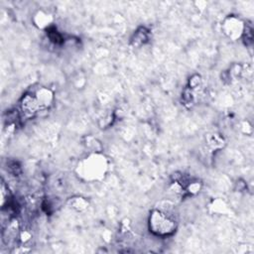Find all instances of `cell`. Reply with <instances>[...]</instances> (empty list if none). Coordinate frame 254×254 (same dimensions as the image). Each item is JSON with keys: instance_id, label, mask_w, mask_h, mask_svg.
Returning <instances> with one entry per match:
<instances>
[{"instance_id": "3", "label": "cell", "mask_w": 254, "mask_h": 254, "mask_svg": "<svg viewBox=\"0 0 254 254\" xmlns=\"http://www.w3.org/2000/svg\"><path fill=\"white\" fill-rule=\"evenodd\" d=\"M245 28L244 22L236 17L235 15H230L228 16L222 25V30L224 34L231 40H237L242 37V34Z\"/></svg>"}, {"instance_id": "4", "label": "cell", "mask_w": 254, "mask_h": 254, "mask_svg": "<svg viewBox=\"0 0 254 254\" xmlns=\"http://www.w3.org/2000/svg\"><path fill=\"white\" fill-rule=\"evenodd\" d=\"M20 108L21 113L24 117L30 118L33 117L35 115H37L40 111H43L42 107L35 96L34 92H28L23 95L21 102H20Z\"/></svg>"}, {"instance_id": "8", "label": "cell", "mask_w": 254, "mask_h": 254, "mask_svg": "<svg viewBox=\"0 0 254 254\" xmlns=\"http://www.w3.org/2000/svg\"><path fill=\"white\" fill-rule=\"evenodd\" d=\"M68 205L70 208L76 211H84L89 208V201L83 197H72L68 201Z\"/></svg>"}, {"instance_id": "1", "label": "cell", "mask_w": 254, "mask_h": 254, "mask_svg": "<svg viewBox=\"0 0 254 254\" xmlns=\"http://www.w3.org/2000/svg\"><path fill=\"white\" fill-rule=\"evenodd\" d=\"M107 170V158L100 152L91 153L77 166L78 176L86 182H95V181L102 180Z\"/></svg>"}, {"instance_id": "5", "label": "cell", "mask_w": 254, "mask_h": 254, "mask_svg": "<svg viewBox=\"0 0 254 254\" xmlns=\"http://www.w3.org/2000/svg\"><path fill=\"white\" fill-rule=\"evenodd\" d=\"M34 94L37 97L42 110H46L54 101V93L47 88H39L34 92Z\"/></svg>"}, {"instance_id": "2", "label": "cell", "mask_w": 254, "mask_h": 254, "mask_svg": "<svg viewBox=\"0 0 254 254\" xmlns=\"http://www.w3.org/2000/svg\"><path fill=\"white\" fill-rule=\"evenodd\" d=\"M148 227L151 233L159 237L170 236L177 230V223L173 217L161 209H153L148 219Z\"/></svg>"}, {"instance_id": "7", "label": "cell", "mask_w": 254, "mask_h": 254, "mask_svg": "<svg viewBox=\"0 0 254 254\" xmlns=\"http://www.w3.org/2000/svg\"><path fill=\"white\" fill-rule=\"evenodd\" d=\"M148 41H149V31L146 28L141 27L134 33V36L132 38V43L134 46H142L145 43H147Z\"/></svg>"}, {"instance_id": "6", "label": "cell", "mask_w": 254, "mask_h": 254, "mask_svg": "<svg viewBox=\"0 0 254 254\" xmlns=\"http://www.w3.org/2000/svg\"><path fill=\"white\" fill-rule=\"evenodd\" d=\"M52 16L42 10L36 13L33 18L34 25L37 26L39 29H49L52 25Z\"/></svg>"}, {"instance_id": "9", "label": "cell", "mask_w": 254, "mask_h": 254, "mask_svg": "<svg viewBox=\"0 0 254 254\" xmlns=\"http://www.w3.org/2000/svg\"><path fill=\"white\" fill-rule=\"evenodd\" d=\"M208 145L212 149H219L222 148L224 145V138L220 136L219 134H209L207 138Z\"/></svg>"}]
</instances>
